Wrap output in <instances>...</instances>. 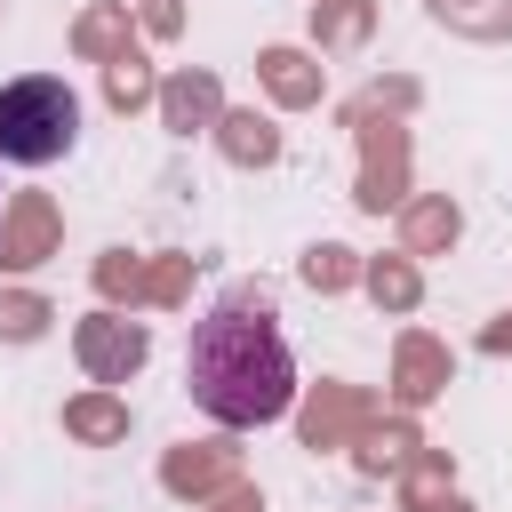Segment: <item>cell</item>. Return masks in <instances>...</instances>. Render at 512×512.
Returning a JSON list of instances; mask_svg holds the SVG:
<instances>
[{
  "instance_id": "2",
  "label": "cell",
  "mask_w": 512,
  "mask_h": 512,
  "mask_svg": "<svg viewBox=\"0 0 512 512\" xmlns=\"http://www.w3.org/2000/svg\"><path fill=\"white\" fill-rule=\"evenodd\" d=\"M72 136H80V96H72L64 80L24 72V80L0 88V160H16V168H48V160L72 152Z\"/></svg>"
},
{
  "instance_id": "6",
  "label": "cell",
  "mask_w": 512,
  "mask_h": 512,
  "mask_svg": "<svg viewBox=\"0 0 512 512\" xmlns=\"http://www.w3.org/2000/svg\"><path fill=\"white\" fill-rule=\"evenodd\" d=\"M416 248H440V240H456V208H416Z\"/></svg>"
},
{
  "instance_id": "7",
  "label": "cell",
  "mask_w": 512,
  "mask_h": 512,
  "mask_svg": "<svg viewBox=\"0 0 512 512\" xmlns=\"http://www.w3.org/2000/svg\"><path fill=\"white\" fill-rule=\"evenodd\" d=\"M264 72H272V88H280V96H312V72H304L296 56H264Z\"/></svg>"
},
{
  "instance_id": "12",
  "label": "cell",
  "mask_w": 512,
  "mask_h": 512,
  "mask_svg": "<svg viewBox=\"0 0 512 512\" xmlns=\"http://www.w3.org/2000/svg\"><path fill=\"white\" fill-rule=\"evenodd\" d=\"M312 280H344V248H312Z\"/></svg>"
},
{
  "instance_id": "4",
  "label": "cell",
  "mask_w": 512,
  "mask_h": 512,
  "mask_svg": "<svg viewBox=\"0 0 512 512\" xmlns=\"http://www.w3.org/2000/svg\"><path fill=\"white\" fill-rule=\"evenodd\" d=\"M40 248H48V208H40V200H24V208L0 224V256H8V264H32Z\"/></svg>"
},
{
  "instance_id": "5",
  "label": "cell",
  "mask_w": 512,
  "mask_h": 512,
  "mask_svg": "<svg viewBox=\"0 0 512 512\" xmlns=\"http://www.w3.org/2000/svg\"><path fill=\"white\" fill-rule=\"evenodd\" d=\"M208 104H216V96H208V80H176V88H168V112H176L184 128H192V120H200Z\"/></svg>"
},
{
  "instance_id": "1",
  "label": "cell",
  "mask_w": 512,
  "mask_h": 512,
  "mask_svg": "<svg viewBox=\"0 0 512 512\" xmlns=\"http://www.w3.org/2000/svg\"><path fill=\"white\" fill-rule=\"evenodd\" d=\"M184 384H192V400L224 432H248V424L288 416L296 360H288V336L272 328V304L240 288L216 312H200L192 320V344H184Z\"/></svg>"
},
{
  "instance_id": "9",
  "label": "cell",
  "mask_w": 512,
  "mask_h": 512,
  "mask_svg": "<svg viewBox=\"0 0 512 512\" xmlns=\"http://www.w3.org/2000/svg\"><path fill=\"white\" fill-rule=\"evenodd\" d=\"M0 328H8V336H32V328H40V304H32V296H8V304H0Z\"/></svg>"
},
{
  "instance_id": "11",
  "label": "cell",
  "mask_w": 512,
  "mask_h": 512,
  "mask_svg": "<svg viewBox=\"0 0 512 512\" xmlns=\"http://www.w3.org/2000/svg\"><path fill=\"white\" fill-rule=\"evenodd\" d=\"M376 296H392V304H408V272H400V264H376Z\"/></svg>"
},
{
  "instance_id": "3",
  "label": "cell",
  "mask_w": 512,
  "mask_h": 512,
  "mask_svg": "<svg viewBox=\"0 0 512 512\" xmlns=\"http://www.w3.org/2000/svg\"><path fill=\"white\" fill-rule=\"evenodd\" d=\"M80 352H88V368H96L104 384H120V376L144 360V328H136V320H112V312H96V320L80 328Z\"/></svg>"
},
{
  "instance_id": "13",
  "label": "cell",
  "mask_w": 512,
  "mask_h": 512,
  "mask_svg": "<svg viewBox=\"0 0 512 512\" xmlns=\"http://www.w3.org/2000/svg\"><path fill=\"white\" fill-rule=\"evenodd\" d=\"M0 224H8V208H0Z\"/></svg>"
},
{
  "instance_id": "8",
  "label": "cell",
  "mask_w": 512,
  "mask_h": 512,
  "mask_svg": "<svg viewBox=\"0 0 512 512\" xmlns=\"http://www.w3.org/2000/svg\"><path fill=\"white\" fill-rule=\"evenodd\" d=\"M432 376H440V352L432 344H408V392H432Z\"/></svg>"
},
{
  "instance_id": "10",
  "label": "cell",
  "mask_w": 512,
  "mask_h": 512,
  "mask_svg": "<svg viewBox=\"0 0 512 512\" xmlns=\"http://www.w3.org/2000/svg\"><path fill=\"white\" fill-rule=\"evenodd\" d=\"M72 424H80V432H120V416H112L104 400H88V408H72Z\"/></svg>"
}]
</instances>
